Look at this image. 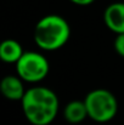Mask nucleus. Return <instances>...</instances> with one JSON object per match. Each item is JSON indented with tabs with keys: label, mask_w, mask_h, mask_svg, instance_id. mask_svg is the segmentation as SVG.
Listing matches in <instances>:
<instances>
[{
	"label": "nucleus",
	"mask_w": 124,
	"mask_h": 125,
	"mask_svg": "<svg viewBox=\"0 0 124 125\" xmlns=\"http://www.w3.org/2000/svg\"><path fill=\"white\" fill-rule=\"evenodd\" d=\"M21 104L26 119L32 125H50L60 108L57 95L51 89L40 85L27 89Z\"/></svg>",
	"instance_id": "1"
},
{
	"label": "nucleus",
	"mask_w": 124,
	"mask_h": 125,
	"mask_svg": "<svg viewBox=\"0 0 124 125\" xmlns=\"http://www.w3.org/2000/svg\"><path fill=\"white\" fill-rule=\"evenodd\" d=\"M71 37L69 23L60 15H46L34 27V42L44 51H56L65 46Z\"/></svg>",
	"instance_id": "2"
},
{
	"label": "nucleus",
	"mask_w": 124,
	"mask_h": 125,
	"mask_svg": "<svg viewBox=\"0 0 124 125\" xmlns=\"http://www.w3.org/2000/svg\"><path fill=\"white\" fill-rule=\"evenodd\" d=\"M84 102L88 108L90 119L97 123H107L112 120L118 112V100L107 89H95L90 91Z\"/></svg>",
	"instance_id": "3"
},
{
	"label": "nucleus",
	"mask_w": 124,
	"mask_h": 125,
	"mask_svg": "<svg viewBox=\"0 0 124 125\" xmlns=\"http://www.w3.org/2000/svg\"><path fill=\"white\" fill-rule=\"evenodd\" d=\"M15 66L17 75L23 82L31 84L40 83L50 72L49 60L37 51H24Z\"/></svg>",
	"instance_id": "4"
},
{
	"label": "nucleus",
	"mask_w": 124,
	"mask_h": 125,
	"mask_svg": "<svg viewBox=\"0 0 124 125\" xmlns=\"http://www.w3.org/2000/svg\"><path fill=\"white\" fill-rule=\"evenodd\" d=\"M103 22L116 34L124 33V2H113L103 12Z\"/></svg>",
	"instance_id": "5"
},
{
	"label": "nucleus",
	"mask_w": 124,
	"mask_h": 125,
	"mask_svg": "<svg viewBox=\"0 0 124 125\" xmlns=\"http://www.w3.org/2000/svg\"><path fill=\"white\" fill-rule=\"evenodd\" d=\"M23 83L18 75H6L0 82V91L7 100L21 101L26 92Z\"/></svg>",
	"instance_id": "6"
},
{
	"label": "nucleus",
	"mask_w": 124,
	"mask_h": 125,
	"mask_svg": "<svg viewBox=\"0 0 124 125\" xmlns=\"http://www.w3.org/2000/svg\"><path fill=\"white\" fill-rule=\"evenodd\" d=\"M86 117L89 115L84 101L73 100L69 103H67L63 109V118L69 124H80L86 119Z\"/></svg>",
	"instance_id": "7"
},
{
	"label": "nucleus",
	"mask_w": 124,
	"mask_h": 125,
	"mask_svg": "<svg viewBox=\"0 0 124 125\" xmlns=\"http://www.w3.org/2000/svg\"><path fill=\"white\" fill-rule=\"evenodd\" d=\"M23 53L24 50L21 42H18L15 39H6L0 44V60L5 63L16 64Z\"/></svg>",
	"instance_id": "8"
},
{
	"label": "nucleus",
	"mask_w": 124,
	"mask_h": 125,
	"mask_svg": "<svg viewBox=\"0 0 124 125\" xmlns=\"http://www.w3.org/2000/svg\"><path fill=\"white\" fill-rule=\"evenodd\" d=\"M114 50L117 51V53L119 56L124 57V33L117 34V37L114 39Z\"/></svg>",
	"instance_id": "9"
},
{
	"label": "nucleus",
	"mask_w": 124,
	"mask_h": 125,
	"mask_svg": "<svg viewBox=\"0 0 124 125\" xmlns=\"http://www.w3.org/2000/svg\"><path fill=\"white\" fill-rule=\"evenodd\" d=\"M69 1H72L73 4L79 5V6H88V5L92 4L95 0H69Z\"/></svg>",
	"instance_id": "10"
}]
</instances>
